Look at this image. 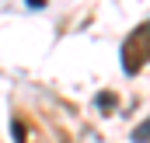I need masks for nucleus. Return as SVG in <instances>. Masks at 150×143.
Listing matches in <instances>:
<instances>
[{
	"instance_id": "obj_1",
	"label": "nucleus",
	"mask_w": 150,
	"mask_h": 143,
	"mask_svg": "<svg viewBox=\"0 0 150 143\" xmlns=\"http://www.w3.org/2000/svg\"><path fill=\"white\" fill-rule=\"evenodd\" d=\"M119 59H122V70L129 73V77H136V73L147 67V59H150V21L136 25L129 35L122 38Z\"/></svg>"
},
{
	"instance_id": "obj_2",
	"label": "nucleus",
	"mask_w": 150,
	"mask_h": 143,
	"mask_svg": "<svg viewBox=\"0 0 150 143\" xmlns=\"http://www.w3.org/2000/svg\"><path fill=\"white\" fill-rule=\"evenodd\" d=\"M133 143H150V115L133 129Z\"/></svg>"
},
{
	"instance_id": "obj_5",
	"label": "nucleus",
	"mask_w": 150,
	"mask_h": 143,
	"mask_svg": "<svg viewBox=\"0 0 150 143\" xmlns=\"http://www.w3.org/2000/svg\"><path fill=\"white\" fill-rule=\"evenodd\" d=\"M28 7H45V0H25Z\"/></svg>"
},
{
	"instance_id": "obj_4",
	"label": "nucleus",
	"mask_w": 150,
	"mask_h": 143,
	"mask_svg": "<svg viewBox=\"0 0 150 143\" xmlns=\"http://www.w3.org/2000/svg\"><path fill=\"white\" fill-rule=\"evenodd\" d=\"M11 129H14V143H25L28 133H25V122H21V119H14V126H11Z\"/></svg>"
},
{
	"instance_id": "obj_3",
	"label": "nucleus",
	"mask_w": 150,
	"mask_h": 143,
	"mask_svg": "<svg viewBox=\"0 0 150 143\" xmlns=\"http://www.w3.org/2000/svg\"><path fill=\"white\" fill-rule=\"evenodd\" d=\"M98 108H101V112H112L115 108V94L112 91H101V94H98Z\"/></svg>"
}]
</instances>
